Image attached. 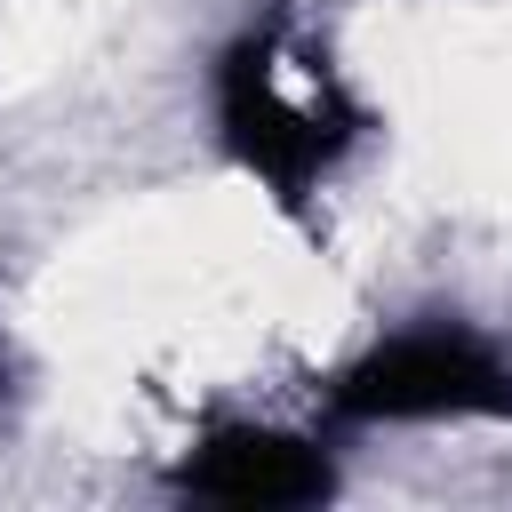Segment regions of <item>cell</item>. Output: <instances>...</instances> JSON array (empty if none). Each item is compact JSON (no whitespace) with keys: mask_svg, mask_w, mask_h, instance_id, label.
<instances>
[{"mask_svg":"<svg viewBox=\"0 0 512 512\" xmlns=\"http://www.w3.org/2000/svg\"><path fill=\"white\" fill-rule=\"evenodd\" d=\"M208 104H216V136L224 160L288 216L312 224L320 184L368 144L376 112L352 96L336 48L288 8L264 0L208 64Z\"/></svg>","mask_w":512,"mask_h":512,"instance_id":"6da1fadb","label":"cell"},{"mask_svg":"<svg viewBox=\"0 0 512 512\" xmlns=\"http://www.w3.org/2000/svg\"><path fill=\"white\" fill-rule=\"evenodd\" d=\"M328 424H512V352L464 320H408L320 384Z\"/></svg>","mask_w":512,"mask_h":512,"instance_id":"7a4b0ae2","label":"cell"},{"mask_svg":"<svg viewBox=\"0 0 512 512\" xmlns=\"http://www.w3.org/2000/svg\"><path fill=\"white\" fill-rule=\"evenodd\" d=\"M168 488L192 496V504H232V512H296V504H328L336 496V456L312 432L216 416L176 456Z\"/></svg>","mask_w":512,"mask_h":512,"instance_id":"3957f363","label":"cell"},{"mask_svg":"<svg viewBox=\"0 0 512 512\" xmlns=\"http://www.w3.org/2000/svg\"><path fill=\"white\" fill-rule=\"evenodd\" d=\"M0 400H8V352H0Z\"/></svg>","mask_w":512,"mask_h":512,"instance_id":"277c9868","label":"cell"}]
</instances>
